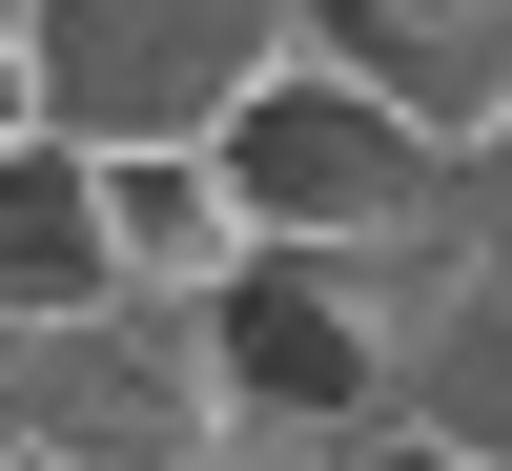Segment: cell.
Segmentation results:
<instances>
[{
    "label": "cell",
    "instance_id": "cell-1",
    "mask_svg": "<svg viewBox=\"0 0 512 471\" xmlns=\"http://www.w3.org/2000/svg\"><path fill=\"white\" fill-rule=\"evenodd\" d=\"M205 369H226V451H246V471L390 451L410 267H369V246H246V267L205 287Z\"/></svg>",
    "mask_w": 512,
    "mask_h": 471
},
{
    "label": "cell",
    "instance_id": "cell-7",
    "mask_svg": "<svg viewBox=\"0 0 512 471\" xmlns=\"http://www.w3.org/2000/svg\"><path fill=\"white\" fill-rule=\"evenodd\" d=\"M62 308H123V226H103V144L21 123L0 144V328H62Z\"/></svg>",
    "mask_w": 512,
    "mask_h": 471
},
{
    "label": "cell",
    "instance_id": "cell-8",
    "mask_svg": "<svg viewBox=\"0 0 512 471\" xmlns=\"http://www.w3.org/2000/svg\"><path fill=\"white\" fill-rule=\"evenodd\" d=\"M103 226H123V287H164V308H205L267 246L246 185H226V144H103Z\"/></svg>",
    "mask_w": 512,
    "mask_h": 471
},
{
    "label": "cell",
    "instance_id": "cell-6",
    "mask_svg": "<svg viewBox=\"0 0 512 471\" xmlns=\"http://www.w3.org/2000/svg\"><path fill=\"white\" fill-rule=\"evenodd\" d=\"M349 82H390L431 144H512V0H308Z\"/></svg>",
    "mask_w": 512,
    "mask_h": 471
},
{
    "label": "cell",
    "instance_id": "cell-2",
    "mask_svg": "<svg viewBox=\"0 0 512 471\" xmlns=\"http://www.w3.org/2000/svg\"><path fill=\"white\" fill-rule=\"evenodd\" d=\"M226 185H246L267 246H369V267H410V246L472 226V144H431V123H410L390 82H349L328 41H287L226 103Z\"/></svg>",
    "mask_w": 512,
    "mask_h": 471
},
{
    "label": "cell",
    "instance_id": "cell-5",
    "mask_svg": "<svg viewBox=\"0 0 512 471\" xmlns=\"http://www.w3.org/2000/svg\"><path fill=\"white\" fill-rule=\"evenodd\" d=\"M390 451L431 471H512V267L472 226L410 246V369H390Z\"/></svg>",
    "mask_w": 512,
    "mask_h": 471
},
{
    "label": "cell",
    "instance_id": "cell-9",
    "mask_svg": "<svg viewBox=\"0 0 512 471\" xmlns=\"http://www.w3.org/2000/svg\"><path fill=\"white\" fill-rule=\"evenodd\" d=\"M472 246L512 267V144H472Z\"/></svg>",
    "mask_w": 512,
    "mask_h": 471
},
{
    "label": "cell",
    "instance_id": "cell-3",
    "mask_svg": "<svg viewBox=\"0 0 512 471\" xmlns=\"http://www.w3.org/2000/svg\"><path fill=\"white\" fill-rule=\"evenodd\" d=\"M0 451H21V471H185V451H226V369H205V308L123 287V308L0 328Z\"/></svg>",
    "mask_w": 512,
    "mask_h": 471
},
{
    "label": "cell",
    "instance_id": "cell-4",
    "mask_svg": "<svg viewBox=\"0 0 512 471\" xmlns=\"http://www.w3.org/2000/svg\"><path fill=\"white\" fill-rule=\"evenodd\" d=\"M308 41V0H41V123L62 144H226V103Z\"/></svg>",
    "mask_w": 512,
    "mask_h": 471
}]
</instances>
